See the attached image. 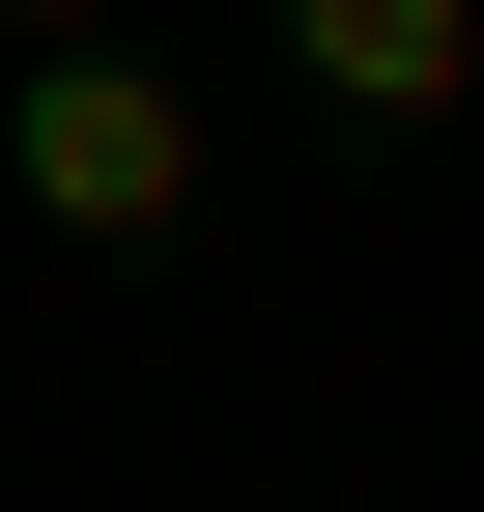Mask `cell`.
<instances>
[{"mask_svg": "<svg viewBox=\"0 0 484 512\" xmlns=\"http://www.w3.org/2000/svg\"><path fill=\"white\" fill-rule=\"evenodd\" d=\"M57 29H114V0H0V57H57Z\"/></svg>", "mask_w": 484, "mask_h": 512, "instance_id": "obj_3", "label": "cell"}, {"mask_svg": "<svg viewBox=\"0 0 484 512\" xmlns=\"http://www.w3.org/2000/svg\"><path fill=\"white\" fill-rule=\"evenodd\" d=\"M285 57H314V114H371V143H399V114L484 86V0H285Z\"/></svg>", "mask_w": 484, "mask_h": 512, "instance_id": "obj_2", "label": "cell"}, {"mask_svg": "<svg viewBox=\"0 0 484 512\" xmlns=\"http://www.w3.org/2000/svg\"><path fill=\"white\" fill-rule=\"evenodd\" d=\"M0 200H29L57 256H171L200 228V86H171L143 29H57L29 86H0Z\"/></svg>", "mask_w": 484, "mask_h": 512, "instance_id": "obj_1", "label": "cell"}]
</instances>
